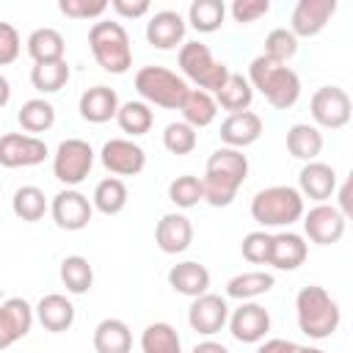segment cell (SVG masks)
Wrapping results in <instances>:
<instances>
[{
  "instance_id": "7bdbcfd3",
  "label": "cell",
  "mask_w": 353,
  "mask_h": 353,
  "mask_svg": "<svg viewBox=\"0 0 353 353\" xmlns=\"http://www.w3.org/2000/svg\"><path fill=\"white\" fill-rule=\"evenodd\" d=\"M108 8V0H58V11L72 19H99Z\"/></svg>"
},
{
  "instance_id": "681fc988",
  "label": "cell",
  "mask_w": 353,
  "mask_h": 353,
  "mask_svg": "<svg viewBox=\"0 0 353 353\" xmlns=\"http://www.w3.org/2000/svg\"><path fill=\"white\" fill-rule=\"evenodd\" d=\"M350 188H353V179L347 176L345 182H342V188H339V212L345 215V218H350L353 215V199H350Z\"/></svg>"
},
{
  "instance_id": "9a60e30c",
  "label": "cell",
  "mask_w": 353,
  "mask_h": 353,
  "mask_svg": "<svg viewBox=\"0 0 353 353\" xmlns=\"http://www.w3.org/2000/svg\"><path fill=\"white\" fill-rule=\"evenodd\" d=\"M336 14V0H298L290 17V33L295 39H312L325 30Z\"/></svg>"
},
{
  "instance_id": "9c48e42d",
  "label": "cell",
  "mask_w": 353,
  "mask_h": 353,
  "mask_svg": "<svg viewBox=\"0 0 353 353\" xmlns=\"http://www.w3.org/2000/svg\"><path fill=\"white\" fill-rule=\"evenodd\" d=\"M309 110H312V119H314V127H325V130H342L350 116H353V108H350V97L345 88L339 85H323L312 94L309 99Z\"/></svg>"
},
{
  "instance_id": "f35d334b",
  "label": "cell",
  "mask_w": 353,
  "mask_h": 353,
  "mask_svg": "<svg viewBox=\"0 0 353 353\" xmlns=\"http://www.w3.org/2000/svg\"><path fill=\"white\" fill-rule=\"evenodd\" d=\"M69 77H72V69H69L66 58L63 61H52V63H33V69H30V83H33V88L39 94L61 91L69 83Z\"/></svg>"
},
{
  "instance_id": "74e56055",
  "label": "cell",
  "mask_w": 353,
  "mask_h": 353,
  "mask_svg": "<svg viewBox=\"0 0 353 353\" xmlns=\"http://www.w3.org/2000/svg\"><path fill=\"white\" fill-rule=\"evenodd\" d=\"M226 19L223 0H193L188 8V22L199 33H215Z\"/></svg>"
},
{
  "instance_id": "c3c4849f",
  "label": "cell",
  "mask_w": 353,
  "mask_h": 353,
  "mask_svg": "<svg viewBox=\"0 0 353 353\" xmlns=\"http://www.w3.org/2000/svg\"><path fill=\"white\" fill-rule=\"evenodd\" d=\"M298 342L292 339H281V336H273V339H262L256 353H298Z\"/></svg>"
},
{
  "instance_id": "836d02e7",
  "label": "cell",
  "mask_w": 353,
  "mask_h": 353,
  "mask_svg": "<svg viewBox=\"0 0 353 353\" xmlns=\"http://www.w3.org/2000/svg\"><path fill=\"white\" fill-rule=\"evenodd\" d=\"M127 199H130L127 185L119 176H105L102 182H97L94 196H91V204L102 215H119L127 207Z\"/></svg>"
},
{
  "instance_id": "ab89813d",
  "label": "cell",
  "mask_w": 353,
  "mask_h": 353,
  "mask_svg": "<svg viewBox=\"0 0 353 353\" xmlns=\"http://www.w3.org/2000/svg\"><path fill=\"white\" fill-rule=\"evenodd\" d=\"M168 201L176 204L179 210H190V207H196L199 201H204L201 176L182 174V176L171 179V185H168Z\"/></svg>"
},
{
  "instance_id": "277c9868",
  "label": "cell",
  "mask_w": 353,
  "mask_h": 353,
  "mask_svg": "<svg viewBox=\"0 0 353 353\" xmlns=\"http://www.w3.org/2000/svg\"><path fill=\"white\" fill-rule=\"evenodd\" d=\"M303 196L292 185H270L254 193L251 199V218L262 229L292 226L303 218Z\"/></svg>"
},
{
  "instance_id": "44dd1931",
  "label": "cell",
  "mask_w": 353,
  "mask_h": 353,
  "mask_svg": "<svg viewBox=\"0 0 353 353\" xmlns=\"http://www.w3.org/2000/svg\"><path fill=\"white\" fill-rule=\"evenodd\" d=\"M309 256V243L303 234L298 232H279L270 234V254H268V265H273L276 270H295L306 262Z\"/></svg>"
},
{
  "instance_id": "603a6c76",
  "label": "cell",
  "mask_w": 353,
  "mask_h": 353,
  "mask_svg": "<svg viewBox=\"0 0 353 353\" xmlns=\"http://www.w3.org/2000/svg\"><path fill=\"white\" fill-rule=\"evenodd\" d=\"M33 314L41 323V328L50 331V334H63V331H69L74 325V303L61 292L44 295L33 306Z\"/></svg>"
},
{
  "instance_id": "7dc6e473",
  "label": "cell",
  "mask_w": 353,
  "mask_h": 353,
  "mask_svg": "<svg viewBox=\"0 0 353 353\" xmlns=\"http://www.w3.org/2000/svg\"><path fill=\"white\" fill-rule=\"evenodd\" d=\"M110 8L124 17V19H138L143 14H149V0H110Z\"/></svg>"
},
{
  "instance_id": "b9f144b4",
  "label": "cell",
  "mask_w": 353,
  "mask_h": 353,
  "mask_svg": "<svg viewBox=\"0 0 353 353\" xmlns=\"http://www.w3.org/2000/svg\"><path fill=\"white\" fill-rule=\"evenodd\" d=\"M196 143H199V135H196V130L190 124H185V121L165 124V130H163V146L171 154H190L196 149Z\"/></svg>"
},
{
  "instance_id": "5b68a950",
  "label": "cell",
  "mask_w": 353,
  "mask_h": 353,
  "mask_svg": "<svg viewBox=\"0 0 353 353\" xmlns=\"http://www.w3.org/2000/svg\"><path fill=\"white\" fill-rule=\"evenodd\" d=\"M88 47L94 61L108 74H124L132 66V44L121 22L116 19H99L88 30Z\"/></svg>"
},
{
  "instance_id": "4316f807",
  "label": "cell",
  "mask_w": 353,
  "mask_h": 353,
  "mask_svg": "<svg viewBox=\"0 0 353 353\" xmlns=\"http://www.w3.org/2000/svg\"><path fill=\"white\" fill-rule=\"evenodd\" d=\"M28 55L33 58V63H52V61H63V52H66V41L61 36V30L55 28H36L28 41Z\"/></svg>"
},
{
  "instance_id": "f5cc1de1",
  "label": "cell",
  "mask_w": 353,
  "mask_h": 353,
  "mask_svg": "<svg viewBox=\"0 0 353 353\" xmlns=\"http://www.w3.org/2000/svg\"><path fill=\"white\" fill-rule=\"evenodd\" d=\"M298 353H325V350H320V347H312V345H301V347H298Z\"/></svg>"
},
{
  "instance_id": "d4e9b609",
  "label": "cell",
  "mask_w": 353,
  "mask_h": 353,
  "mask_svg": "<svg viewBox=\"0 0 353 353\" xmlns=\"http://www.w3.org/2000/svg\"><path fill=\"white\" fill-rule=\"evenodd\" d=\"M168 287L185 298H199L204 292H210V270L201 262H176L168 270Z\"/></svg>"
},
{
  "instance_id": "f1b7e54d",
  "label": "cell",
  "mask_w": 353,
  "mask_h": 353,
  "mask_svg": "<svg viewBox=\"0 0 353 353\" xmlns=\"http://www.w3.org/2000/svg\"><path fill=\"white\" fill-rule=\"evenodd\" d=\"M182 110V121L190 124L193 130H201V127H210L218 116V105H215V97L201 91V88H190L179 105Z\"/></svg>"
},
{
  "instance_id": "ac0fdd59",
  "label": "cell",
  "mask_w": 353,
  "mask_h": 353,
  "mask_svg": "<svg viewBox=\"0 0 353 353\" xmlns=\"http://www.w3.org/2000/svg\"><path fill=\"white\" fill-rule=\"evenodd\" d=\"M33 306L25 298H8L0 303V350L28 336L33 328Z\"/></svg>"
},
{
  "instance_id": "2e32d148",
  "label": "cell",
  "mask_w": 353,
  "mask_h": 353,
  "mask_svg": "<svg viewBox=\"0 0 353 353\" xmlns=\"http://www.w3.org/2000/svg\"><path fill=\"white\" fill-rule=\"evenodd\" d=\"M226 320H229V303L223 295H215V292H204L193 298L188 309V323L201 336H215L218 331H223Z\"/></svg>"
},
{
  "instance_id": "52a82bcc",
  "label": "cell",
  "mask_w": 353,
  "mask_h": 353,
  "mask_svg": "<svg viewBox=\"0 0 353 353\" xmlns=\"http://www.w3.org/2000/svg\"><path fill=\"white\" fill-rule=\"evenodd\" d=\"M135 91H138L141 102H146V105H157V108H165V110H179L190 85L182 80V74L152 63V66H143V69L135 72Z\"/></svg>"
},
{
  "instance_id": "f907efd6",
  "label": "cell",
  "mask_w": 353,
  "mask_h": 353,
  "mask_svg": "<svg viewBox=\"0 0 353 353\" xmlns=\"http://www.w3.org/2000/svg\"><path fill=\"white\" fill-rule=\"evenodd\" d=\"M190 353H229V347L215 342V339H204V342H196Z\"/></svg>"
},
{
  "instance_id": "5bb4252c",
  "label": "cell",
  "mask_w": 353,
  "mask_h": 353,
  "mask_svg": "<svg viewBox=\"0 0 353 353\" xmlns=\"http://www.w3.org/2000/svg\"><path fill=\"white\" fill-rule=\"evenodd\" d=\"M99 160L113 176H135L146 165V152L132 138H110L105 141Z\"/></svg>"
},
{
  "instance_id": "4dcf8cb0",
  "label": "cell",
  "mask_w": 353,
  "mask_h": 353,
  "mask_svg": "<svg viewBox=\"0 0 353 353\" xmlns=\"http://www.w3.org/2000/svg\"><path fill=\"white\" fill-rule=\"evenodd\" d=\"M276 284V279L265 270H248V273H237L226 281V295L237 298V301H254L265 292H270Z\"/></svg>"
},
{
  "instance_id": "8992f818",
  "label": "cell",
  "mask_w": 353,
  "mask_h": 353,
  "mask_svg": "<svg viewBox=\"0 0 353 353\" xmlns=\"http://www.w3.org/2000/svg\"><path fill=\"white\" fill-rule=\"evenodd\" d=\"M176 63L182 69V80L185 83L190 80L196 88H201L207 94H215L229 77V66L223 61H215L212 50L201 41H185L179 47Z\"/></svg>"
},
{
  "instance_id": "f6af8a7d",
  "label": "cell",
  "mask_w": 353,
  "mask_h": 353,
  "mask_svg": "<svg viewBox=\"0 0 353 353\" xmlns=\"http://www.w3.org/2000/svg\"><path fill=\"white\" fill-rule=\"evenodd\" d=\"M232 19L240 25H251L256 19H262L270 11V0H234L232 3Z\"/></svg>"
},
{
  "instance_id": "816d5d0a",
  "label": "cell",
  "mask_w": 353,
  "mask_h": 353,
  "mask_svg": "<svg viewBox=\"0 0 353 353\" xmlns=\"http://www.w3.org/2000/svg\"><path fill=\"white\" fill-rule=\"evenodd\" d=\"M8 99H11V83L6 74H0V108H6Z\"/></svg>"
},
{
  "instance_id": "484cf974",
  "label": "cell",
  "mask_w": 353,
  "mask_h": 353,
  "mask_svg": "<svg viewBox=\"0 0 353 353\" xmlns=\"http://www.w3.org/2000/svg\"><path fill=\"white\" fill-rule=\"evenodd\" d=\"M94 350L97 353H130L132 334L130 325L119 317H105L94 328Z\"/></svg>"
},
{
  "instance_id": "e575fe53",
  "label": "cell",
  "mask_w": 353,
  "mask_h": 353,
  "mask_svg": "<svg viewBox=\"0 0 353 353\" xmlns=\"http://www.w3.org/2000/svg\"><path fill=\"white\" fill-rule=\"evenodd\" d=\"M11 210H14V215H17L19 221L36 223V221L44 218V212L50 210V204H47V196H44L41 188H36V185H22V188L14 190Z\"/></svg>"
},
{
  "instance_id": "30bf717a",
  "label": "cell",
  "mask_w": 353,
  "mask_h": 353,
  "mask_svg": "<svg viewBox=\"0 0 353 353\" xmlns=\"http://www.w3.org/2000/svg\"><path fill=\"white\" fill-rule=\"evenodd\" d=\"M50 215H52V221H55L58 229H63V232H80V229H85L91 223L94 204L77 188H63V190H58L52 196Z\"/></svg>"
},
{
  "instance_id": "e0dca14e",
  "label": "cell",
  "mask_w": 353,
  "mask_h": 353,
  "mask_svg": "<svg viewBox=\"0 0 353 353\" xmlns=\"http://www.w3.org/2000/svg\"><path fill=\"white\" fill-rule=\"evenodd\" d=\"M185 30H188L185 17L179 11L163 8V11H154L146 22V41L157 50H174L185 44Z\"/></svg>"
},
{
  "instance_id": "8fae6325",
  "label": "cell",
  "mask_w": 353,
  "mask_h": 353,
  "mask_svg": "<svg viewBox=\"0 0 353 353\" xmlns=\"http://www.w3.org/2000/svg\"><path fill=\"white\" fill-rule=\"evenodd\" d=\"M50 154L47 143L28 132H6L0 135V165L3 168H30L44 163Z\"/></svg>"
},
{
  "instance_id": "f546056e",
  "label": "cell",
  "mask_w": 353,
  "mask_h": 353,
  "mask_svg": "<svg viewBox=\"0 0 353 353\" xmlns=\"http://www.w3.org/2000/svg\"><path fill=\"white\" fill-rule=\"evenodd\" d=\"M215 97V105L229 110V113H240V110H248L251 108V99H254V88L251 83L240 74V72H229L226 83L212 94Z\"/></svg>"
},
{
  "instance_id": "3957f363",
  "label": "cell",
  "mask_w": 353,
  "mask_h": 353,
  "mask_svg": "<svg viewBox=\"0 0 353 353\" xmlns=\"http://www.w3.org/2000/svg\"><path fill=\"white\" fill-rule=\"evenodd\" d=\"M251 88H256L276 110H287L301 99V77L284 63H276L265 55H256L248 63V77Z\"/></svg>"
},
{
  "instance_id": "d6a6232c",
  "label": "cell",
  "mask_w": 353,
  "mask_h": 353,
  "mask_svg": "<svg viewBox=\"0 0 353 353\" xmlns=\"http://www.w3.org/2000/svg\"><path fill=\"white\" fill-rule=\"evenodd\" d=\"M116 121L121 127V132H127L130 138H138V135H146L154 124V110L141 102V99H130L124 105H119L116 110Z\"/></svg>"
},
{
  "instance_id": "7c38bea8",
  "label": "cell",
  "mask_w": 353,
  "mask_h": 353,
  "mask_svg": "<svg viewBox=\"0 0 353 353\" xmlns=\"http://www.w3.org/2000/svg\"><path fill=\"white\" fill-rule=\"evenodd\" d=\"M226 325H229V331L237 342L256 345L270 331V312L256 301H240V306L234 312H229Z\"/></svg>"
},
{
  "instance_id": "ee69618b",
  "label": "cell",
  "mask_w": 353,
  "mask_h": 353,
  "mask_svg": "<svg viewBox=\"0 0 353 353\" xmlns=\"http://www.w3.org/2000/svg\"><path fill=\"white\" fill-rule=\"evenodd\" d=\"M240 251H243V259H248L251 265H268V254H270V232L265 229H256V232H248L240 243Z\"/></svg>"
},
{
  "instance_id": "ffe728a7",
  "label": "cell",
  "mask_w": 353,
  "mask_h": 353,
  "mask_svg": "<svg viewBox=\"0 0 353 353\" xmlns=\"http://www.w3.org/2000/svg\"><path fill=\"white\" fill-rule=\"evenodd\" d=\"M154 243L163 254H182L193 243V223L182 212H165L154 226Z\"/></svg>"
},
{
  "instance_id": "7a4b0ae2",
  "label": "cell",
  "mask_w": 353,
  "mask_h": 353,
  "mask_svg": "<svg viewBox=\"0 0 353 353\" xmlns=\"http://www.w3.org/2000/svg\"><path fill=\"white\" fill-rule=\"evenodd\" d=\"M295 320L301 334H306L309 339H328L336 334L342 323V312L325 287L309 284L301 287L295 295Z\"/></svg>"
},
{
  "instance_id": "bcb514c9",
  "label": "cell",
  "mask_w": 353,
  "mask_h": 353,
  "mask_svg": "<svg viewBox=\"0 0 353 353\" xmlns=\"http://www.w3.org/2000/svg\"><path fill=\"white\" fill-rule=\"evenodd\" d=\"M22 52V39L11 22H0V66H8L19 58Z\"/></svg>"
},
{
  "instance_id": "d6986e66",
  "label": "cell",
  "mask_w": 353,
  "mask_h": 353,
  "mask_svg": "<svg viewBox=\"0 0 353 353\" xmlns=\"http://www.w3.org/2000/svg\"><path fill=\"white\" fill-rule=\"evenodd\" d=\"M298 193L303 199L325 204L336 193V171L328 163H320V160L303 163V168L298 174Z\"/></svg>"
},
{
  "instance_id": "4fadbf2b",
  "label": "cell",
  "mask_w": 353,
  "mask_h": 353,
  "mask_svg": "<svg viewBox=\"0 0 353 353\" xmlns=\"http://www.w3.org/2000/svg\"><path fill=\"white\" fill-rule=\"evenodd\" d=\"M303 232L317 245H334L342 240L347 218L334 204H314L309 212H303Z\"/></svg>"
},
{
  "instance_id": "d590c367",
  "label": "cell",
  "mask_w": 353,
  "mask_h": 353,
  "mask_svg": "<svg viewBox=\"0 0 353 353\" xmlns=\"http://www.w3.org/2000/svg\"><path fill=\"white\" fill-rule=\"evenodd\" d=\"M61 281H63L66 292L85 295L94 287V268H91V262L85 256H80V254L63 256V262H61Z\"/></svg>"
},
{
  "instance_id": "7402d4cb",
  "label": "cell",
  "mask_w": 353,
  "mask_h": 353,
  "mask_svg": "<svg viewBox=\"0 0 353 353\" xmlns=\"http://www.w3.org/2000/svg\"><path fill=\"white\" fill-rule=\"evenodd\" d=\"M262 135V119L254 110H240V113H229L221 121V141L229 149H245L251 143H256Z\"/></svg>"
},
{
  "instance_id": "6da1fadb",
  "label": "cell",
  "mask_w": 353,
  "mask_h": 353,
  "mask_svg": "<svg viewBox=\"0 0 353 353\" xmlns=\"http://www.w3.org/2000/svg\"><path fill=\"white\" fill-rule=\"evenodd\" d=\"M245 176H248V157L240 149L218 146L204 165V176H201L204 201L210 207H229Z\"/></svg>"
},
{
  "instance_id": "cb8c5ba5",
  "label": "cell",
  "mask_w": 353,
  "mask_h": 353,
  "mask_svg": "<svg viewBox=\"0 0 353 353\" xmlns=\"http://www.w3.org/2000/svg\"><path fill=\"white\" fill-rule=\"evenodd\" d=\"M77 110H80V116H83L88 124H105V121L116 119L119 94H116L110 85H91V88H85V91L80 94Z\"/></svg>"
},
{
  "instance_id": "1f68e13d",
  "label": "cell",
  "mask_w": 353,
  "mask_h": 353,
  "mask_svg": "<svg viewBox=\"0 0 353 353\" xmlns=\"http://www.w3.org/2000/svg\"><path fill=\"white\" fill-rule=\"evenodd\" d=\"M17 121H19V127L28 135H36L39 138V132H47L55 124V108L44 97L28 99V102H22V108L17 113Z\"/></svg>"
},
{
  "instance_id": "ba28073f",
  "label": "cell",
  "mask_w": 353,
  "mask_h": 353,
  "mask_svg": "<svg viewBox=\"0 0 353 353\" xmlns=\"http://www.w3.org/2000/svg\"><path fill=\"white\" fill-rule=\"evenodd\" d=\"M94 168V149L88 141L83 138H66L58 143L55 154H52V176L66 185V188H77Z\"/></svg>"
},
{
  "instance_id": "db71d44e",
  "label": "cell",
  "mask_w": 353,
  "mask_h": 353,
  "mask_svg": "<svg viewBox=\"0 0 353 353\" xmlns=\"http://www.w3.org/2000/svg\"><path fill=\"white\" fill-rule=\"evenodd\" d=\"M0 190H3V185H0Z\"/></svg>"
},
{
  "instance_id": "83f0119b",
  "label": "cell",
  "mask_w": 353,
  "mask_h": 353,
  "mask_svg": "<svg viewBox=\"0 0 353 353\" xmlns=\"http://www.w3.org/2000/svg\"><path fill=\"white\" fill-rule=\"evenodd\" d=\"M287 152L295 160H303V163L317 160V154L323 152V132L314 124H306V121L292 124L287 130Z\"/></svg>"
},
{
  "instance_id": "60d3db41",
  "label": "cell",
  "mask_w": 353,
  "mask_h": 353,
  "mask_svg": "<svg viewBox=\"0 0 353 353\" xmlns=\"http://www.w3.org/2000/svg\"><path fill=\"white\" fill-rule=\"evenodd\" d=\"M295 52H298V39L290 33V28H273L265 36V52H262L265 58L287 66V61L295 58Z\"/></svg>"
},
{
  "instance_id": "8d00e7d4",
  "label": "cell",
  "mask_w": 353,
  "mask_h": 353,
  "mask_svg": "<svg viewBox=\"0 0 353 353\" xmlns=\"http://www.w3.org/2000/svg\"><path fill=\"white\" fill-rule=\"evenodd\" d=\"M143 353H182V339L171 323H149L141 334Z\"/></svg>"
}]
</instances>
